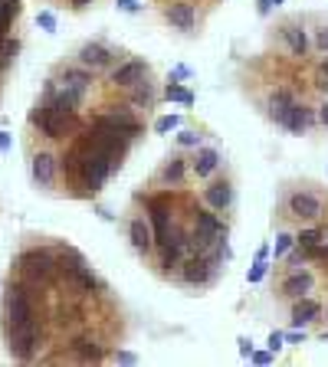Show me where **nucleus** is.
<instances>
[{
    "mask_svg": "<svg viewBox=\"0 0 328 367\" xmlns=\"http://www.w3.org/2000/svg\"><path fill=\"white\" fill-rule=\"evenodd\" d=\"M108 75V86L112 88H119V92H125V88H132L134 82H141V79H148L151 75V62L145 56H125L112 69V73H105Z\"/></svg>",
    "mask_w": 328,
    "mask_h": 367,
    "instance_id": "2eb2a0df",
    "label": "nucleus"
},
{
    "mask_svg": "<svg viewBox=\"0 0 328 367\" xmlns=\"http://www.w3.org/2000/svg\"><path fill=\"white\" fill-rule=\"evenodd\" d=\"M266 269H269V265H266V259H259V256H256V265H253V269H250V276H246V279H250V282H259V279H263V276H266Z\"/></svg>",
    "mask_w": 328,
    "mask_h": 367,
    "instance_id": "bb28decb",
    "label": "nucleus"
},
{
    "mask_svg": "<svg viewBox=\"0 0 328 367\" xmlns=\"http://www.w3.org/2000/svg\"><path fill=\"white\" fill-rule=\"evenodd\" d=\"M312 49L318 56H328V20H318L312 29Z\"/></svg>",
    "mask_w": 328,
    "mask_h": 367,
    "instance_id": "4be33fe9",
    "label": "nucleus"
},
{
    "mask_svg": "<svg viewBox=\"0 0 328 367\" xmlns=\"http://www.w3.org/2000/svg\"><path fill=\"white\" fill-rule=\"evenodd\" d=\"M115 361H125V364H132V361H134V354H125V351H119V354H115Z\"/></svg>",
    "mask_w": 328,
    "mask_h": 367,
    "instance_id": "f704fd0d",
    "label": "nucleus"
},
{
    "mask_svg": "<svg viewBox=\"0 0 328 367\" xmlns=\"http://www.w3.org/2000/svg\"><path fill=\"white\" fill-rule=\"evenodd\" d=\"M10 145H14V138H10L7 132H0V154H3V151H10Z\"/></svg>",
    "mask_w": 328,
    "mask_h": 367,
    "instance_id": "473e14b6",
    "label": "nucleus"
},
{
    "mask_svg": "<svg viewBox=\"0 0 328 367\" xmlns=\"http://www.w3.org/2000/svg\"><path fill=\"white\" fill-rule=\"evenodd\" d=\"M312 125H315V108L309 102L296 99V102H292V108L285 112V118H283V125H279V128H285L289 134H298V138H302V134L309 132Z\"/></svg>",
    "mask_w": 328,
    "mask_h": 367,
    "instance_id": "6ab92c4d",
    "label": "nucleus"
},
{
    "mask_svg": "<svg viewBox=\"0 0 328 367\" xmlns=\"http://www.w3.org/2000/svg\"><path fill=\"white\" fill-rule=\"evenodd\" d=\"M187 161H191V177H197V180H207L217 171H224V154L213 145H197Z\"/></svg>",
    "mask_w": 328,
    "mask_h": 367,
    "instance_id": "dca6fc26",
    "label": "nucleus"
},
{
    "mask_svg": "<svg viewBox=\"0 0 328 367\" xmlns=\"http://www.w3.org/2000/svg\"><path fill=\"white\" fill-rule=\"evenodd\" d=\"M79 361V364H99V361H105L108 354H105V348L99 344V341L92 338V335H79V338H69V344H66V354H62V361Z\"/></svg>",
    "mask_w": 328,
    "mask_h": 367,
    "instance_id": "a211bd4d",
    "label": "nucleus"
},
{
    "mask_svg": "<svg viewBox=\"0 0 328 367\" xmlns=\"http://www.w3.org/2000/svg\"><path fill=\"white\" fill-rule=\"evenodd\" d=\"M328 220V187L318 180H285L272 210V223L279 226H312Z\"/></svg>",
    "mask_w": 328,
    "mask_h": 367,
    "instance_id": "f257e3e1",
    "label": "nucleus"
},
{
    "mask_svg": "<svg viewBox=\"0 0 328 367\" xmlns=\"http://www.w3.org/2000/svg\"><path fill=\"white\" fill-rule=\"evenodd\" d=\"M158 3V16L164 20V27L174 29L184 40H194L204 29L207 14L197 7V0H154Z\"/></svg>",
    "mask_w": 328,
    "mask_h": 367,
    "instance_id": "423d86ee",
    "label": "nucleus"
},
{
    "mask_svg": "<svg viewBox=\"0 0 328 367\" xmlns=\"http://www.w3.org/2000/svg\"><path fill=\"white\" fill-rule=\"evenodd\" d=\"M46 3H56V7H66V0H46Z\"/></svg>",
    "mask_w": 328,
    "mask_h": 367,
    "instance_id": "4c0bfd02",
    "label": "nucleus"
},
{
    "mask_svg": "<svg viewBox=\"0 0 328 367\" xmlns=\"http://www.w3.org/2000/svg\"><path fill=\"white\" fill-rule=\"evenodd\" d=\"M276 40L285 46V53L298 62H305V59L312 56V40H309V29H305V20L302 16H283V20H276Z\"/></svg>",
    "mask_w": 328,
    "mask_h": 367,
    "instance_id": "9b49d317",
    "label": "nucleus"
},
{
    "mask_svg": "<svg viewBox=\"0 0 328 367\" xmlns=\"http://www.w3.org/2000/svg\"><path fill=\"white\" fill-rule=\"evenodd\" d=\"M315 125H322V128H328V99L318 108H315Z\"/></svg>",
    "mask_w": 328,
    "mask_h": 367,
    "instance_id": "c85d7f7f",
    "label": "nucleus"
},
{
    "mask_svg": "<svg viewBox=\"0 0 328 367\" xmlns=\"http://www.w3.org/2000/svg\"><path fill=\"white\" fill-rule=\"evenodd\" d=\"M125 236H128V246H132L141 259H151V252H154V230H151L148 217L138 210V204H132V210L125 213Z\"/></svg>",
    "mask_w": 328,
    "mask_h": 367,
    "instance_id": "4468645a",
    "label": "nucleus"
},
{
    "mask_svg": "<svg viewBox=\"0 0 328 367\" xmlns=\"http://www.w3.org/2000/svg\"><path fill=\"white\" fill-rule=\"evenodd\" d=\"M322 338H325V341H328V331H322Z\"/></svg>",
    "mask_w": 328,
    "mask_h": 367,
    "instance_id": "ea45409f",
    "label": "nucleus"
},
{
    "mask_svg": "<svg viewBox=\"0 0 328 367\" xmlns=\"http://www.w3.org/2000/svg\"><path fill=\"white\" fill-rule=\"evenodd\" d=\"M279 348H283V331H272V335H269V351L276 354Z\"/></svg>",
    "mask_w": 328,
    "mask_h": 367,
    "instance_id": "c756f323",
    "label": "nucleus"
},
{
    "mask_svg": "<svg viewBox=\"0 0 328 367\" xmlns=\"http://www.w3.org/2000/svg\"><path fill=\"white\" fill-rule=\"evenodd\" d=\"M82 125H86L82 112L73 108V105H66L62 99H56V95H49V92H43V95L33 102L30 118H27L30 134H40L43 141H49V145L69 141L73 134L82 132Z\"/></svg>",
    "mask_w": 328,
    "mask_h": 367,
    "instance_id": "f03ea898",
    "label": "nucleus"
},
{
    "mask_svg": "<svg viewBox=\"0 0 328 367\" xmlns=\"http://www.w3.org/2000/svg\"><path fill=\"white\" fill-rule=\"evenodd\" d=\"M296 99H298V95L289 86H276V88H272V92H269V99H266V115H269V121L283 125L285 112L292 108V102H296Z\"/></svg>",
    "mask_w": 328,
    "mask_h": 367,
    "instance_id": "412c9836",
    "label": "nucleus"
},
{
    "mask_svg": "<svg viewBox=\"0 0 328 367\" xmlns=\"http://www.w3.org/2000/svg\"><path fill=\"white\" fill-rule=\"evenodd\" d=\"M250 357H253L256 364H269V361H272V351H259V354H250Z\"/></svg>",
    "mask_w": 328,
    "mask_h": 367,
    "instance_id": "2f4dec72",
    "label": "nucleus"
},
{
    "mask_svg": "<svg viewBox=\"0 0 328 367\" xmlns=\"http://www.w3.org/2000/svg\"><path fill=\"white\" fill-rule=\"evenodd\" d=\"M269 3H276V7H279V3H283V0H269Z\"/></svg>",
    "mask_w": 328,
    "mask_h": 367,
    "instance_id": "58836bf2",
    "label": "nucleus"
},
{
    "mask_svg": "<svg viewBox=\"0 0 328 367\" xmlns=\"http://www.w3.org/2000/svg\"><path fill=\"white\" fill-rule=\"evenodd\" d=\"M191 180V161L184 151H171L164 154V161L154 167L151 174V187H161V191H180L184 184Z\"/></svg>",
    "mask_w": 328,
    "mask_h": 367,
    "instance_id": "ddd939ff",
    "label": "nucleus"
},
{
    "mask_svg": "<svg viewBox=\"0 0 328 367\" xmlns=\"http://www.w3.org/2000/svg\"><path fill=\"white\" fill-rule=\"evenodd\" d=\"M73 59L79 66H86L92 75H102V73H112L121 59H125V53L115 49V46L102 43V40H86V43L73 53Z\"/></svg>",
    "mask_w": 328,
    "mask_h": 367,
    "instance_id": "9d476101",
    "label": "nucleus"
},
{
    "mask_svg": "<svg viewBox=\"0 0 328 367\" xmlns=\"http://www.w3.org/2000/svg\"><path fill=\"white\" fill-rule=\"evenodd\" d=\"M10 276L30 289L56 285V243H23L10 263Z\"/></svg>",
    "mask_w": 328,
    "mask_h": 367,
    "instance_id": "7ed1b4c3",
    "label": "nucleus"
},
{
    "mask_svg": "<svg viewBox=\"0 0 328 367\" xmlns=\"http://www.w3.org/2000/svg\"><path fill=\"white\" fill-rule=\"evenodd\" d=\"M200 204L210 206L213 213H230L237 206V180H233V174L217 171L213 177H207L204 187H200Z\"/></svg>",
    "mask_w": 328,
    "mask_h": 367,
    "instance_id": "f8f14e48",
    "label": "nucleus"
},
{
    "mask_svg": "<svg viewBox=\"0 0 328 367\" xmlns=\"http://www.w3.org/2000/svg\"><path fill=\"white\" fill-rule=\"evenodd\" d=\"M289 305H292V309H289V324H292V328L322 322V302H318V298H312V295H302V298L289 302Z\"/></svg>",
    "mask_w": 328,
    "mask_h": 367,
    "instance_id": "aec40b11",
    "label": "nucleus"
},
{
    "mask_svg": "<svg viewBox=\"0 0 328 367\" xmlns=\"http://www.w3.org/2000/svg\"><path fill=\"white\" fill-rule=\"evenodd\" d=\"M36 23H40V27L46 29V33H56V16L49 14V10H43V14L36 16Z\"/></svg>",
    "mask_w": 328,
    "mask_h": 367,
    "instance_id": "cd10ccee",
    "label": "nucleus"
},
{
    "mask_svg": "<svg viewBox=\"0 0 328 367\" xmlns=\"http://www.w3.org/2000/svg\"><path fill=\"white\" fill-rule=\"evenodd\" d=\"M92 82H95V75H92L86 66H79L75 59H62V62L53 66V73L46 79L43 92L56 95V99H62L66 105H73V108L82 112L86 102H89V95H92Z\"/></svg>",
    "mask_w": 328,
    "mask_h": 367,
    "instance_id": "20e7f679",
    "label": "nucleus"
},
{
    "mask_svg": "<svg viewBox=\"0 0 328 367\" xmlns=\"http://www.w3.org/2000/svg\"><path fill=\"white\" fill-rule=\"evenodd\" d=\"M269 7H272V3H269V0H259V14H263V16L269 14Z\"/></svg>",
    "mask_w": 328,
    "mask_h": 367,
    "instance_id": "c9c22d12",
    "label": "nucleus"
},
{
    "mask_svg": "<svg viewBox=\"0 0 328 367\" xmlns=\"http://www.w3.org/2000/svg\"><path fill=\"white\" fill-rule=\"evenodd\" d=\"M200 141H204V134L194 132V128H184V132L178 134V145H180V147H197Z\"/></svg>",
    "mask_w": 328,
    "mask_h": 367,
    "instance_id": "b1692460",
    "label": "nucleus"
},
{
    "mask_svg": "<svg viewBox=\"0 0 328 367\" xmlns=\"http://www.w3.org/2000/svg\"><path fill=\"white\" fill-rule=\"evenodd\" d=\"M292 243H296V236L292 233H279V239H276V259H283L285 252L292 250Z\"/></svg>",
    "mask_w": 328,
    "mask_h": 367,
    "instance_id": "393cba45",
    "label": "nucleus"
},
{
    "mask_svg": "<svg viewBox=\"0 0 328 367\" xmlns=\"http://www.w3.org/2000/svg\"><path fill=\"white\" fill-rule=\"evenodd\" d=\"M226 269V259L217 250L210 252H187L180 259L178 272L171 276V282H178L180 289H194V292H207L213 289Z\"/></svg>",
    "mask_w": 328,
    "mask_h": 367,
    "instance_id": "39448f33",
    "label": "nucleus"
},
{
    "mask_svg": "<svg viewBox=\"0 0 328 367\" xmlns=\"http://www.w3.org/2000/svg\"><path fill=\"white\" fill-rule=\"evenodd\" d=\"M119 7L125 10V14H138L141 7H138V0H119Z\"/></svg>",
    "mask_w": 328,
    "mask_h": 367,
    "instance_id": "7c9ffc66",
    "label": "nucleus"
},
{
    "mask_svg": "<svg viewBox=\"0 0 328 367\" xmlns=\"http://www.w3.org/2000/svg\"><path fill=\"white\" fill-rule=\"evenodd\" d=\"M164 99H167V102H184V105L194 102V95H191L187 88H180L178 82H167V86H164Z\"/></svg>",
    "mask_w": 328,
    "mask_h": 367,
    "instance_id": "5701e85b",
    "label": "nucleus"
},
{
    "mask_svg": "<svg viewBox=\"0 0 328 367\" xmlns=\"http://www.w3.org/2000/svg\"><path fill=\"white\" fill-rule=\"evenodd\" d=\"M125 102L132 105L138 115L148 118L154 108H158V86H154V79H141V82H134L132 88H125Z\"/></svg>",
    "mask_w": 328,
    "mask_h": 367,
    "instance_id": "f3484780",
    "label": "nucleus"
},
{
    "mask_svg": "<svg viewBox=\"0 0 328 367\" xmlns=\"http://www.w3.org/2000/svg\"><path fill=\"white\" fill-rule=\"evenodd\" d=\"M178 121H180V118H178V115H167V118H158V121H154V132H158V134H167V132H171V128H178Z\"/></svg>",
    "mask_w": 328,
    "mask_h": 367,
    "instance_id": "a878e982",
    "label": "nucleus"
},
{
    "mask_svg": "<svg viewBox=\"0 0 328 367\" xmlns=\"http://www.w3.org/2000/svg\"><path fill=\"white\" fill-rule=\"evenodd\" d=\"M315 285H318V279H315V272L309 263H302V265L283 263V276H279V282L272 285V292H276L279 302H296L302 295H312Z\"/></svg>",
    "mask_w": 328,
    "mask_h": 367,
    "instance_id": "6e6552de",
    "label": "nucleus"
},
{
    "mask_svg": "<svg viewBox=\"0 0 328 367\" xmlns=\"http://www.w3.org/2000/svg\"><path fill=\"white\" fill-rule=\"evenodd\" d=\"M322 322H328V305H322Z\"/></svg>",
    "mask_w": 328,
    "mask_h": 367,
    "instance_id": "e433bc0d",
    "label": "nucleus"
},
{
    "mask_svg": "<svg viewBox=\"0 0 328 367\" xmlns=\"http://www.w3.org/2000/svg\"><path fill=\"white\" fill-rule=\"evenodd\" d=\"M89 121L92 125H99V128L125 134V138H132V141H138V138L145 134V118L138 115L128 102L125 105H105V108H99Z\"/></svg>",
    "mask_w": 328,
    "mask_h": 367,
    "instance_id": "0eeeda50",
    "label": "nucleus"
},
{
    "mask_svg": "<svg viewBox=\"0 0 328 367\" xmlns=\"http://www.w3.org/2000/svg\"><path fill=\"white\" fill-rule=\"evenodd\" d=\"M30 180L36 191L56 193L60 187V151L56 147H30Z\"/></svg>",
    "mask_w": 328,
    "mask_h": 367,
    "instance_id": "1a4fd4ad",
    "label": "nucleus"
},
{
    "mask_svg": "<svg viewBox=\"0 0 328 367\" xmlns=\"http://www.w3.org/2000/svg\"><path fill=\"white\" fill-rule=\"evenodd\" d=\"M302 338H305V331H302V335H298V331H289V335H283V341H292V344H298Z\"/></svg>",
    "mask_w": 328,
    "mask_h": 367,
    "instance_id": "72a5a7b5",
    "label": "nucleus"
}]
</instances>
